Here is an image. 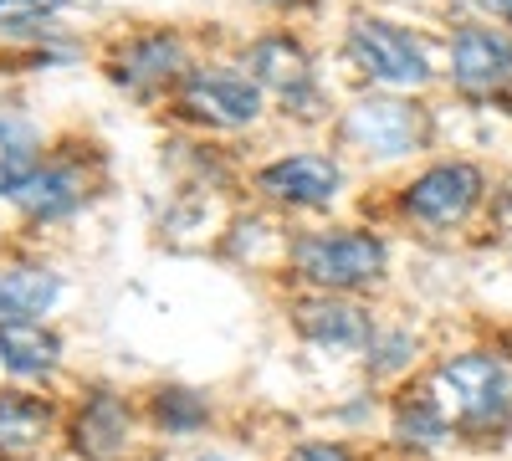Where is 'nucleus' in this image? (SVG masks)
Masks as SVG:
<instances>
[{
	"label": "nucleus",
	"instance_id": "18",
	"mask_svg": "<svg viewBox=\"0 0 512 461\" xmlns=\"http://www.w3.org/2000/svg\"><path fill=\"white\" fill-rule=\"evenodd\" d=\"M36 164H41L36 134L26 129V123H16V118L0 113V195H16V190L36 175Z\"/></svg>",
	"mask_w": 512,
	"mask_h": 461
},
{
	"label": "nucleus",
	"instance_id": "15",
	"mask_svg": "<svg viewBox=\"0 0 512 461\" xmlns=\"http://www.w3.org/2000/svg\"><path fill=\"white\" fill-rule=\"evenodd\" d=\"M47 436H52V410L47 405L31 400V395H16V390L0 395V456L26 461L47 446Z\"/></svg>",
	"mask_w": 512,
	"mask_h": 461
},
{
	"label": "nucleus",
	"instance_id": "19",
	"mask_svg": "<svg viewBox=\"0 0 512 461\" xmlns=\"http://www.w3.org/2000/svg\"><path fill=\"white\" fill-rule=\"evenodd\" d=\"M154 421L169 431V436H190L210 421V405L205 395L195 390H180V385H169V390H154Z\"/></svg>",
	"mask_w": 512,
	"mask_h": 461
},
{
	"label": "nucleus",
	"instance_id": "11",
	"mask_svg": "<svg viewBox=\"0 0 512 461\" xmlns=\"http://www.w3.org/2000/svg\"><path fill=\"white\" fill-rule=\"evenodd\" d=\"M297 333L318 349H369L374 344V318L359 308V303H338V298H313V303H297L292 313Z\"/></svg>",
	"mask_w": 512,
	"mask_h": 461
},
{
	"label": "nucleus",
	"instance_id": "12",
	"mask_svg": "<svg viewBox=\"0 0 512 461\" xmlns=\"http://www.w3.org/2000/svg\"><path fill=\"white\" fill-rule=\"evenodd\" d=\"M72 451L82 461H118L128 451V405L113 390H93L72 415Z\"/></svg>",
	"mask_w": 512,
	"mask_h": 461
},
{
	"label": "nucleus",
	"instance_id": "4",
	"mask_svg": "<svg viewBox=\"0 0 512 461\" xmlns=\"http://www.w3.org/2000/svg\"><path fill=\"white\" fill-rule=\"evenodd\" d=\"M482 170L466 159H446V164H431L425 175H415L405 185V216L431 226V231H446V226H461L466 216L482 205Z\"/></svg>",
	"mask_w": 512,
	"mask_h": 461
},
{
	"label": "nucleus",
	"instance_id": "2",
	"mask_svg": "<svg viewBox=\"0 0 512 461\" xmlns=\"http://www.w3.org/2000/svg\"><path fill=\"white\" fill-rule=\"evenodd\" d=\"M292 267L313 287L354 292L384 277V241L369 231H313L292 241Z\"/></svg>",
	"mask_w": 512,
	"mask_h": 461
},
{
	"label": "nucleus",
	"instance_id": "21",
	"mask_svg": "<svg viewBox=\"0 0 512 461\" xmlns=\"http://www.w3.org/2000/svg\"><path fill=\"white\" fill-rule=\"evenodd\" d=\"M369 349H379V359H369V369H374V374H390V369L410 364V349H415V344L405 339V333H390V339L379 344V333H374V344H369Z\"/></svg>",
	"mask_w": 512,
	"mask_h": 461
},
{
	"label": "nucleus",
	"instance_id": "22",
	"mask_svg": "<svg viewBox=\"0 0 512 461\" xmlns=\"http://www.w3.org/2000/svg\"><path fill=\"white\" fill-rule=\"evenodd\" d=\"M287 461H359L349 446H338V441H308V446H297Z\"/></svg>",
	"mask_w": 512,
	"mask_h": 461
},
{
	"label": "nucleus",
	"instance_id": "14",
	"mask_svg": "<svg viewBox=\"0 0 512 461\" xmlns=\"http://www.w3.org/2000/svg\"><path fill=\"white\" fill-rule=\"evenodd\" d=\"M82 195H88V180H82L77 164H36V175L11 195L26 216L36 221H52V216H67L82 205Z\"/></svg>",
	"mask_w": 512,
	"mask_h": 461
},
{
	"label": "nucleus",
	"instance_id": "16",
	"mask_svg": "<svg viewBox=\"0 0 512 461\" xmlns=\"http://www.w3.org/2000/svg\"><path fill=\"white\" fill-rule=\"evenodd\" d=\"M57 354H62V339L41 323H11L0 328V364L11 374H47L57 369Z\"/></svg>",
	"mask_w": 512,
	"mask_h": 461
},
{
	"label": "nucleus",
	"instance_id": "6",
	"mask_svg": "<svg viewBox=\"0 0 512 461\" xmlns=\"http://www.w3.org/2000/svg\"><path fill=\"white\" fill-rule=\"evenodd\" d=\"M344 139L374 159H395L431 139V113L405 98H364L344 118Z\"/></svg>",
	"mask_w": 512,
	"mask_h": 461
},
{
	"label": "nucleus",
	"instance_id": "17",
	"mask_svg": "<svg viewBox=\"0 0 512 461\" xmlns=\"http://www.w3.org/2000/svg\"><path fill=\"white\" fill-rule=\"evenodd\" d=\"M446 436H451V426H446L441 405L431 400V390H420V395H400V400H395V441H400V446L436 451Z\"/></svg>",
	"mask_w": 512,
	"mask_h": 461
},
{
	"label": "nucleus",
	"instance_id": "20",
	"mask_svg": "<svg viewBox=\"0 0 512 461\" xmlns=\"http://www.w3.org/2000/svg\"><path fill=\"white\" fill-rule=\"evenodd\" d=\"M57 11H67V0H0V31H36Z\"/></svg>",
	"mask_w": 512,
	"mask_h": 461
},
{
	"label": "nucleus",
	"instance_id": "27",
	"mask_svg": "<svg viewBox=\"0 0 512 461\" xmlns=\"http://www.w3.org/2000/svg\"><path fill=\"white\" fill-rule=\"evenodd\" d=\"M507 113H512V98H507Z\"/></svg>",
	"mask_w": 512,
	"mask_h": 461
},
{
	"label": "nucleus",
	"instance_id": "5",
	"mask_svg": "<svg viewBox=\"0 0 512 461\" xmlns=\"http://www.w3.org/2000/svg\"><path fill=\"white\" fill-rule=\"evenodd\" d=\"M349 57L384 88H425L431 82V62H425L420 41L379 16H359L349 26Z\"/></svg>",
	"mask_w": 512,
	"mask_h": 461
},
{
	"label": "nucleus",
	"instance_id": "10",
	"mask_svg": "<svg viewBox=\"0 0 512 461\" xmlns=\"http://www.w3.org/2000/svg\"><path fill=\"white\" fill-rule=\"evenodd\" d=\"M246 77L256 88H272L282 103H313V67L292 36H262L246 52Z\"/></svg>",
	"mask_w": 512,
	"mask_h": 461
},
{
	"label": "nucleus",
	"instance_id": "1",
	"mask_svg": "<svg viewBox=\"0 0 512 461\" xmlns=\"http://www.w3.org/2000/svg\"><path fill=\"white\" fill-rule=\"evenodd\" d=\"M425 390L441 405L446 426L466 441H502L512 426V380L497 354H456L436 364Z\"/></svg>",
	"mask_w": 512,
	"mask_h": 461
},
{
	"label": "nucleus",
	"instance_id": "25",
	"mask_svg": "<svg viewBox=\"0 0 512 461\" xmlns=\"http://www.w3.org/2000/svg\"><path fill=\"white\" fill-rule=\"evenodd\" d=\"M262 6H297V0H262Z\"/></svg>",
	"mask_w": 512,
	"mask_h": 461
},
{
	"label": "nucleus",
	"instance_id": "3",
	"mask_svg": "<svg viewBox=\"0 0 512 461\" xmlns=\"http://www.w3.org/2000/svg\"><path fill=\"white\" fill-rule=\"evenodd\" d=\"M451 82L461 98L507 108V98H512V36L497 26H461L451 41Z\"/></svg>",
	"mask_w": 512,
	"mask_h": 461
},
{
	"label": "nucleus",
	"instance_id": "13",
	"mask_svg": "<svg viewBox=\"0 0 512 461\" xmlns=\"http://www.w3.org/2000/svg\"><path fill=\"white\" fill-rule=\"evenodd\" d=\"M57 292H62V277L52 267H31V262L0 267V328L36 323L57 303Z\"/></svg>",
	"mask_w": 512,
	"mask_h": 461
},
{
	"label": "nucleus",
	"instance_id": "8",
	"mask_svg": "<svg viewBox=\"0 0 512 461\" xmlns=\"http://www.w3.org/2000/svg\"><path fill=\"white\" fill-rule=\"evenodd\" d=\"M175 77H185V41L175 31L128 36L113 57V82H123L128 93H154Z\"/></svg>",
	"mask_w": 512,
	"mask_h": 461
},
{
	"label": "nucleus",
	"instance_id": "26",
	"mask_svg": "<svg viewBox=\"0 0 512 461\" xmlns=\"http://www.w3.org/2000/svg\"><path fill=\"white\" fill-rule=\"evenodd\" d=\"M200 461H226V456H200Z\"/></svg>",
	"mask_w": 512,
	"mask_h": 461
},
{
	"label": "nucleus",
	"instance_id": "9",
	"mask_svg": "<svg viewBox=\"0 0 512 461\" xmlns=\"http://www.w3.org/2000/svg\"><path fill=\"white\" fill-rule=\"evenodd\" d=\"M256 190L277 205H328L338 195V164L323 154H287L256 175Z\"/></svg>",
	"mask_w": 512,
	"mask_h": 461
},
{
	"label": "nucleus",
	"instance_id": "24",
	"mask_svg": "<svg viewBox=\"0 0 512 461\" xmlns=\"http://www.w3.org/2000/svg\"><path fill=\"white\" fill-rule=\"evenodd\" d=\"M502 221L512 226V180H507V190H502Z\"/></svg>",
	"mask_w": 512,
	"mask_h": 461
},
{
	"label": "nucleus",
	"instance_id": "23",
	"mask_svg": "<svg viewBox=\"0 0 512 461\" xmlns=\"http://www.w3.org/2000/svg\"><path fill=\"white\" fill-rule=\"evenodd\" d=\"M482 11H492V21H507L512 26V0H482Z\"/></svg>",
	"mask_w": 512,
	"mask_h": 461
},
{
	"label": "nucleus",
	"instance_id": "7",
	"mask_svg": "<svg viewBox=\"0 0 512 461\" xmlns=\"http://www.w3.org/2000/svg\"><path fill=\"white\" fill-rule=\"evenodd\" d=\"M180 108L200 123L216 129H246L262 113V88L246 72H226V67H190L180 77Z\"/></svg>",
	"mask_w": 512,
	"mask_h": 461
}]
</instances>
